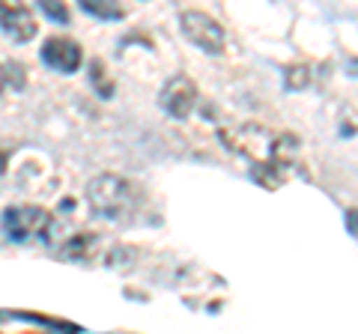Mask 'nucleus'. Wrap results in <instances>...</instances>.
I'll list each match as a JSON object with an SVG mask.
<instances>
[{"label": "nucleus", "instance_id": "nucleus-1", "mask_svg": "<svg viewBox=\"0 0 358 334\" xmlns=\"http://www.w3.org/2000/svg\"><path fill=\"white\" fill-rule=\"evenodd\" d=\"M141 203H143L141 185L120 173H99L87 185V206L102 221H114V224L129 221L138 215Z\"/></svg>", "mask_w": 358, "mask_h": 334}, {"label": "nucleus", "instance_id": "nucleus-2", "mask_svg": "<svg viewBox=\"0 0 358 334\" xmlns=\"http://www.w3.org/2000/svg\"><path fill=\"white\" fill-rule=\"evenodd\" d=\"M6 239L15 245H33L42 242L48 245L57 230V218H54L45 206H33V203H21V206H6L3 218H0Z\"/></svg>", "mask_w": 358, "mask_h": 334}, {"label": "nucleus", "instance_id": "nucleus-3", "mask_svg": "<svg viewBox=\"0 0 358 334\" xmlns=\"http://www.w3.org/2000/svg\"><path fill=\"white\" fill-rule=\"evenodd\" d=\"M224 150L242 155L251 164H275V135L257 122H242V126H227L218 131ZM278 167V164H275Z\"/></svg>", "mask_w": 358, "mask_h": 334}, {"label": "nucleus", "instance_id": "nucleus-4", "mask_svg": "<svg viewBox=\"0 0 358 334\" xmlns=\"http://www.w3.org/2000/svg\"><path fill=\"white\" fill-rule=\"evenodd\" d=\"M179 30H182V36L192 42V45L212 54V57H218V54H224V48H227V33H224V27L209 13H200V9L179 13Z\"/></svg>", "mask_w": 358, "mask_h": 334}, {"label": "nucleus", "instance_id": "nucleus-5", "mask_svg": "<svg viewBox=\"0 0 358 334\" xmlns=\"http://www.w3.org/2000/svg\"><path fill=\"white\" fill-rule=\"evenodd\" d=\"M197 84L192 81L188 75H173L171 81H167L162 87V93H159V105L167 117H173V119H188L194 114V108H197Z\"/></svg>", "mask_w": 358, "mask_h": 334}, {"label": "nucleus", "instance_id": "nucleus-6", "mask_svg": "<svg viewBox=\"0 0 358 334\" xmlns=\"http://www.w3.org/2000/svg\"><path fill=\"white\" fill-rule=\"evenodd\" d=\"M42 63L60 75H75L84 63V51L69 36H48L42 42Z\"/></svg>", "mask_w": 358, "mask_h": 334}, {"label": "nucleus", "instance_id": "nucleus-7", "mask_svg": "<svg viewBox=\"0 0 358 334\" xmlns=\"http://www.w3.org/2000/svg\"><path fill=\"white\" fill-rule=\"evenodd\" d=\"M0 27L13 42H30L36 36V18L24 3H0Z\"/></svg>", "mask_w": 358, "mask_h": 334}, {"label": "nucleus", "instance_id": "nucleus-8", "mask_svg": "<svg viewBox=\"0 0 358 334\" xmlns=\"http://www.w3.org/2000/svg\"><path fill=\"white\" fill-rule=\"evenodd\" d=\"M96 248H99V236H96V233H75V236H69L60 245L57 254L63 260H69V263H84V260L93 257Z\"/></svg>", "mask_w": 358, "mask_h": 334}, {"label": "nucleus", "instance_id": "nucleus-9", "mask_svg": "<svg viewBox=\"0 0 358 334\" xmlns=\"http://www.w3.org/2000/svg\"><path fill=\"white\" fill-rule=\"evenodd\" d=\"M81 13L93 15V18H102V21H120L126 18V6L117 3V0H81Z\"/></svg>", "mask_w": 358, "mask_h": 334}, {"label": "nucleus", "instance_id": "nucleus-10", "mask_svg": "<svg viewBox=\"0 0 358 334\" xmlns=\"http://www.w3.org/2000/svg\"><path fill=\"white\" fill-rule=\"evenodd\" d=\"M90 87H93L96 96L105 99V102L114 96V78H110L108 66L102 60H90Z\"/></svg>", "mask_w": 358, "mask_h": 334}, {"label": "nucleus", "instance_id": "nucleus-11", "mask_svg": "<svg viewBox=\"0 0 358 334\" xmlns=\"http://www.w3.org/2000/svg\"><path fill=\"white\" fill-rule=\"evenodd\" d=\"M308 84H310V66H305V63H293V66H287V69H284V87H287L289 93L305 90Z\"/></svg>", "mask_w": 358, "mask_h": 334}, {"label": "nucleus", "instance_id": "nucleus-12", "mask_svg": "<svg viewBox=\"0 0 358 334\" xmlns=\"http://www.w3.org/2000/svg\"><path fill=\"white\" fill-rule=\"evenodd\" d=\"M0 78H3V84H13L15 90H21V87L27 84V78H24V66L15 63V60L0 66Z\"/></svg>", "mask_w": 358, "mask_h": 334}, {"label": "nucleus", "instance_id": "nucleus-13", "mask_svg": "<svg viewBox=\"0 0 358 334\" xmlns=\"http://www.w3.org/2000/svg\"><path fill=\"white\" fill-rule=\"evenodd\" d=\"M39 9L51 21H57V24H69V9H66L63 3H57V0H39Z\"/></svg>", "mask_w": 358, "mask_h": 334}, {"label": "nucleus", "instance_id": "nucleus-14", "mask_svg": "<svg viewBox=\"0 0 358 334\" xmlns=\"http://www.w3.org/2000/svg\"><path fill=\"white\" fill-rule=\"evenodd\" d=\"M346 227H350V236H355V209H346Z\"/></svg>", "mask_w": 358, "mask_h": 334}, {"label": "nucleus", "instance_id": "nucleus-15", "mask_svg": "<svg viewBox=\"0 0 358 334\" xmlns=\"http://www.w3.org/2000/svg\"><path fill=\"white\" fill-rule=\"evenodd\" d=\"M0 90H3V78H0Z\"/></svg>", "mask_w": 358, "mask_h": 334}]
</instances>
